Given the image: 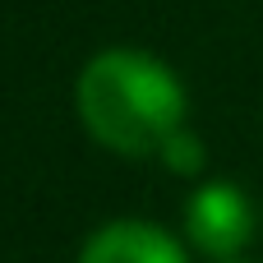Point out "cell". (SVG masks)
<instances>
[{"label": "cell", "mask_w": 263, "mask_h": 263, "mask_svg": "<svg viewBox=\"0 0 263 263\" xmlns=\"http://www.w3.org/2000/svg\"><path fill=\"white\" fill-rule=\"evenodd\" d=\"M74 102L88 134L120 157L162 153V143L185 125L180 79L162 60L129 46L92 55L74 83Z\"/></svg>", "instance_id": "cell-1"}, {"label": "cell", "mask_w": 263, "mask_h": 263, "mask_svg": "<svg viewBox=\"0 0 263 263\" xmlns=\"http://www.w3.org/2000/svg\"><path fill=\"white\" fill-rule=\"evenodd\" d=\"M185 236L199 254L231 263L254 236V208L231 180H208L185 203Z\"/></svg>", "instance_id": "cell-2"}, {"label": "cell", "mask_w": 263, "mask_h": 263, "mask_svg": "<svg viewBox=\"0 0 263 263\" xmlns=\"http://www.w3.org/2000/svg\"><path fill=\"white\" fill-rule=\"evenodd\" d=\"M79 263H185V250L171 231H162L157 222H106L97 227L83 250Z\"/></svg>", "instance_id": "cell-3"}, {"label": "cell", "mask_w": 263, "mask_h": 263, "mask_svg": "<svg viewBox=\"0 0 263 263\" xmlns=\"http://www.w3.org/2000/svg\"><path fill=\"white\" fill-rule=\"evenodd\" d=\"M162 162L176 171V176H194L199 166H203V143H199V134H190L185 125L162 143Z\"/></svg>", "instance_id": "cell-4"}]
</instances>
